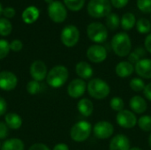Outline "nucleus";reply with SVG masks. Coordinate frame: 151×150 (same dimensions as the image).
<instances>
[{
	"mask_svg": "<svg viewBox=\"0 0 151 150\" xmlns=\"http://www.w3.org/2000/svg\"><path fill=\"white\" fill-rule=\"evenodd\" d=\"M30 74L34 80L41 82L45 80L48 74V69L45 63L41 60L34 61L30 66Z\"/></svg>",
	"mask_w": 151,
	"mask_h": 150,
	"instance_id": "obj_13",
	"label": "nucleus"
},
{
	"mask_svg": "<svg viewBox=\"0 0 151 150\" xmlns=\"http://www.w3.org/2000/svg\"><path fill=\"white\" fill-rule=\"evenodd\" d=\"M24 149L23 141L17 138L6 140L1 146V150H24Z\"/></svg>",
	"mask_w": 151,
	"mask_h": 150,
	"instance_id": "obj_24",
	"label": "nucleus"
},
{
	"mask_svg": "<svg viewBox=\"0 0 151 150\" xmlns=\"http://www.w3.org/2000/svg\"><path fill=\"white\" fill-rule=\"evenodd\" d=\"M69 77L68 69L64 65H56L47 74V84L52 88H59L65 84Z\"/></svg>",
	"mask_w": 151,
	"mask_h": 150,
	"instance_id": "obj_2",
	"label": "nucleus"
},
{
	"mask_svg": "<svg viewBox=\"0 0 151 150\" xmlns=\"http://www.w3.org/2000/svg\"><path fill=\"white\" fill-rule=\"evenodd\" d=\"M134 72V65L128 61H121L115 67L116 74L122 79L130 77Z\"/></svg>",
	"mask_w": 151,
	"mask_h": 150,
	"instance_id": "obj_19",
	"label": "nucleus"
},
{
	"mask_svg": "<svg viewBox=\"0 0 151 150\" xmlns=\"http://www.w3.org/2000/svg\"><path fill=\"white\" fill-rule=\"evenodd\" d=\"M137 7L144 13H151V0H137Z\"/></svg>",
	"mask_w": 151,
	"mask_h": 150,
	"instance_id": "obj_34",
	"label": "nucleus"
},
{
	"mask_svg": "<svg viewBox=\"0 0 151 150\" xmlns=\"http://www.w3.org/2000/svg\"><path fill=\"white\" fill-rule=\"evenodd\" d=\"M110 107L111 108L112 111L119 112L124 110L125 107V103L121 97L119 96H114L111 99L110 101Z\"/></svg>",
	"mask_w": 151,
	"mask_h": 150,
	"instance_id": "obj_30",
	"label": "nucleus"
},
{
	"mask_svg": "<svg viewBox=\"0 0 151 150\" xmlns=\"http://www.w3.org/2000/svg\"><path fill=\"white\" fill-rule=\"evenodd\" d=\"M4 123L10 129L18 130L22 126V118L17 113H7L4 116Z\"/></svg>",
	"mask_w": 151,
	"mask_h": 150,
	"instance_id": "obj_21",
	"label": "nucleus"
},
{
	"mask_svg": "<svg viewBox=\"0 0 151 150\" xmlns=\"http://www.w3.org/2000/svg\"><path fill=\"white\" fill-rule=\"evenodd\" d=\"M75 72L76 74L79 76V78L83 80L91 79L94 74L93 67L88 62L85 61H81L77 63L75 66Z\"/></svg>",
	"mask_w": 151,
	"mask_h": 150,
	"instance_id": "obj_18",
	"label": "nucleus"
},
{
	"mask_svg": "<svg viewBox=\"0 0 151 150\" xmlns=\"http://www.w3.org/2000/svg\"><path fill=\"white\" fill-rule=\"evenodd\" d=\"M17 84L18 78L13 72L10 71L0 72V89L11 91L16 88Z\"/></svg>",
	"mask_w": 151,
	"mask_h": 150,
	"instance_id": "obj_14",
	"label": "nucleus"
},
{
	"mask_svg": "<svg viewBox=\"0 0 151 150\" xmlns=\"http://www.w3.org/2000/svg\"><path fill=\"white\" fill-rule=\"evenodd\" d=\"M6 111H7V103L2 96H0V116L5 114Z\"/></svg>",
	"mask_w": 151,
	"mask_h": 150,
	"instance_id": "obj_41",
	"label": "nucleus"
},
{
	"mask_svg": "<svg viewBox=\"0 0 151 150\" xmlns=\"http://www.w3.org/2000/svg\"><path fill=\"white\" fill-rule=\"evenodd\" d=\"M130 150H142L141 148H139V147H133V148H131Z\"/></svg>",
	"mask_w": 151,
	"mask_h": 150,
	"instance_id": "obj_47",
	"label": "nucleus"
},
{
	"mask_svg": "<svg viewBox=\"0 0 151 150\" xmlns=\"http://www.w3.org/2000/svg\"><path fill=\"white\" fill-rule=\"evenodd\" d=\"M87 35L92 42L102 43L108 38V28L100 22H92L87 27Z\"/></svg>",
	"mask_w": 151,
	"mask_h": 150,
	"instance_id": "obj_6",
	"label": "nucleus"
},
{
	"mask_svg": "<svg viewBox=\"0 0 151 150\" xmlns=\"http://www.w3.org/2000/svg\"><path fill=\"white\" fill-rule=\"evenodd\" d=\"M92 131L93 127L89 122L81 120L72 126L70 130V137L75 142H83L89 138Z\"/></svg>",
	"mask_w": 151,
	"mask_h": 150,
	"instance_id": "obj_4",
	"label": "nucleus"
},
{
	"mask_svg": "<svg viewBox=\"0 0 151 150\" xmlns=\"http://www.w3.org/2000/svg\"><path fill=\"white\" fill-rule=\"evenodd\" d=\"M88 95L96 100H103L106 98L111 93L109 84L100 78L91 79L87 86Z\"/></svg>",
	"mask_w": 151,
	"mask_h": 150,
	"instance_id": "obj_3",
	"label": "nucleus"
},
{
	"mask_svg": "<svg viewBox=\"0 0 151 150\" xmlns=\"http://www.w3.org/2000/svg\"><path fill=\"white\" fill-rule=\"evenodd\" d=\"M0 148H1V144H0Z\"/></svg>",
	"mask_w": 151,
	"mask_h": 150,
	"instance_id": "obj_50",
	"label": "nucleus"
},
{
	"mask_svg": "<svg viewBox=\"0 0 151 150\" xmlns=\"http://www.w3.org/2000/svg\"><path fill=\"white\" fill-rule=\"evenodd\" d=\"M134 51L136 54H138V56H139L141 58L146 55V50H145L144 48H142V47H138V48H136Z\"/></svg>",
	"mask_w": 151,
	"mask_h": 150,
	"instance_id": "obj_44",
	"label": "nucleus"
},
{
	"mask_svg": "<svg viewBox=\"0 0 151 150\" xmlns=\"http://www.w3.org/2000/svg\"><path fill=\"white\" fill-rule=\"evenodd\" d=\"M148 142H149V146H150V149H151V133L150 134V136H149V140H148Z\"/></svg>",
	"mask_w": 151,
	"mask_h": 150,
	"instance_id": "obj_46",
	"label": "nucleus"
},
{
	"mask_svg": "<svg viewBox=\"0 0 151 150\" xmlns=\"http://www.w3.org/2000/svg\"><path fill=\"white\" fill-rule=\"evenodd\" d=\"M110 1H111V5H113L115 8H118V9L127 6V4L129 2V0H110Z\"/></svg>",
	"mask_w": 151,
	"mask_h": 150,
	"instance_id": "obj_37",
	"label": "nucleus"
},
{
	"mask_svg": "<svg viewBox=\"0 0 151 150\" xmlns=\"http://www.w3.org/2000/svg\"><path fill=\"white\" fill-rule=\"evenodd\" d=\"M137 125L142 131L151 133V116H149V115L142 116L138 119Z\"/></svg>",
	"mask_w": 151,
	"mask_h": 150,
	"instance_id": "obj_27",
	"label": "nucleus"
},
{
	"mask_svg": "<svg viewBox=\"0 0 151 150\" xmlns=\"http://www.w3.org/2000/svg\"><path fill=\"white\" fill-rule=\"evenodd\" d=\"M129 87L134 92H143L146 84L142 78H133L129 82Z\"/></svg>",
	"mask_w": 151,
	"mask_h": 150,
	"instance_id": "obj_28",
	"label": "nucleus"
},
{
	"mask_svg": "<svg viewBox=\"0 0 151 150\" xmlns=\"http://www.w3.org/2000/svg\"><path fill=\"white\" fill-rule=\"evenodd\" d=\"M105 22L107 28L111 30H116L120 25V19L118 14L111 12L108 16H106Z\"/></svg>",
	"mask_w": 151,
	"mask_h": 150,
	"instance_id": "obj_26",
	"label": "nucleus"
},
{
	"mask_svg": "<svg viewBox=\"0 0 151 150\" xmlns=\"http://www.w3.org/2000/svg\"><path fill=\"white\" fill-rule=\"evenodd\" d=\"M23 44L22 42L19 40H13L11 43H10V49L11 50L14 51V52H19L22 50Z\"/></svg>",
	"mask_w": 151,
	"mask_h": 150,
	"instance_id": "obj_35",
	"label": "nucleus"
},
{
	"mask_svg": "<svg viewBox=\"0 0 151 150\" xmlns=\"http://www.w3.org/2000/svg\"><path fill=\"white\" fill-rule=\"evenodd\" d=\"M48 13L51 20L56 23H61L65 21L67 17V11L65 6L59 1H54L48 7Z\"/></svg>",
	"mask_w": 151,
	"mask_h": 150,
	"instance_id": "obj_10",
	"label": "nucleus"
},
{
	"mask_svg": "<svg viewBox=\"0 0 151 150\" xmlns=\"http://www.w3.org/2000/svg\"><path fill=\"white\" fill-rule=\"evenodd\" d=\"M93 133L95 137L99 140H106L111 138L114 133V126L111 123L102 120L98 121L93 126Z\"/></svg>",
	"mask_w": 151,
	"mask_h": 150,
	"instance_id": "obj_9",
	"label": "nucleus"
},
{
	"mask_svg": "<svg viewBox=\"0 0 151 150\" xmlns=\"http://www.w3.org/2000/svg\"><path fill=\"white\" fill-rule=\"evenodd\" d=\"M111 45L113 52L120 57H127L131 53L132 42L127 33L120 32L116 34L111 39Z\"/></svg>",
	"mask_w": 151,
	"mask_h": 150,
	"instance_id": "obj_1",
	"label": "nucleus"
},
{
	"mask_svg": "<svg viewBox=\"0 0 151 150\" xmlns=\"http://www.w3.org/2000/svg\"><path fill=\"white\" fill-rule=\"evenodd\" d=\"M137 117L130 110H123L118 112L116 116L117 124L125 129H132L137 125Z\"/></svg>",
	"mask_w": 151,
	"mask_h": 150,
	"instance_id": "obj_8",
	"label": "nucleus"
},
{
	"mask_svg": "<svg viewBox=\"0 0 151 150\" xmlns=\"http://www.w3.org/2000/svg\"><path fill=\"white\" fill-rule=\"evenodd\" d=\"M144 46H145V50L151 53V34H149L147 35V37L145 38V42H144Z\"/></svg>",
	"mask_w": 151,
	"mask_h": 150,
	"instance_id": "obj_43",
	"label": "nucleus"
},
{
	"mask_svg": "<svg viewBox=\"0 0 151 150\" xmlns=\"http://www.w3.org/2000/svg\"><path fill=\"white\" fill-rule=\"evenodd\" d=\"M47 4H50L51 3H53L54 2V0H44Z\"/></svg>",
	"mask_w": 151,
	"mask_h": 150,
	"instance_id": "obj_48",
	"label": "nucleus"
},
{
	"mask_svg": "<svg viewBox=\"0 0 151 150\" xmlns=\"http://www.w3.org/2000/svg\"><path fill=\"white\" fill-rule=\"evenodd\" d=\"M1 14H3V8H2V5L0 4V16H1Z\"/></svg>",
	"mask_w": 151,
	"mask_h": 150,
	"instance_id": "obj_49",
	"label": "nucleus"
},
{
	"mask_svg": "<svg viewBox=\"0 0 151 150\" xmlns=\"http://www.w3.org/2000/svg\"><path fill=\"white\" fill-rule=\"evenodd\" d=\"M64 3L69 10L78 11L83 7L85 0H64Z\"/></svg>",
	"mask_w": 151,
	"mask_h": 150,
	"instance_id": "obj_31",
	"label": "nucleus"
},
{
	"mask_svg": "<svg viewBox=\"0 0 151 150\" xmlns=\"http://www.w3.org/2000/svg\"><path fill=\"white\" fill-rule=\"evenodd\" d=\"M134 72L142 79H151V59L142 58L134 65Z\"/></svg>",
	"mask_w": 151,
	"mask_h": 150,
	"instance_id": "obj_16",
	"label": "nucleus"
},
{
	"mask_svg": "<svg viewBox=\"0 0 151 150\" xmlns=\"http://www.w3.org/2000/svg\"><path fill=\"white\" fill-rule=\"evenodd\" d=\"M128 57H127V61L128 62H130L131 64H133V65H135L138 61H140L142 58L138 56V54H136L134 51H131V53L127 56Z\"/></svg>",
	"mask_w": 151,
	"mask_h": 150,
	"instance_id": "obj_38",
	"label": "nucleus"
},
{
	"mask_svg": "<svg viewBox=\"0 0 151 150\" xmlns=\"http://www.w3.org/2000/svg\"><path fill=\"white\" fill-rule=\"evenodd\" d=\"M136 25V18L135 15L132 12H126L120 19V26L126 30H131Z\"/></svg>",
	"mask_w": 151,
	"mask_h": 150,
	"instance_id": "obj_23",
	"label": "nucleus"
},
{
	"mask_svg": "<svg viewBox=\"0 0 151 150\" xmlns=\"http://www.w3.org/2000/svg\"><path fill=\"white\" fill-rule=\"evenodd\" d=\"M87 83L81 79L73 80L67 87V94L70 97L77 99L81 97L87 90Z\"/></svg>",
	"mask_w": 151,
	"mask_h": 150,
	"instance_id": "obj_12",
	"label": "nucleus"
},
{
	"mask_svg": "<svg viewBox=\"0 0 151 150\" xmlns=\"http://www.w3.org/2000/svg\"><path fill=\"white\" fill-rule=\"evenodd\" d=\"M143 95L147 100L151 102V82L149 83L148 85H146V87L143 90Z\"/></svg>",
	"mask_w": 151,
	"mask_h": 150,
	"instance_id": "obj_42",
	"label": "nucleus"
},
{
	"mask_svg": "<svg viewBox=\"0 0 151 150\" xmlns=\"http://www.w3.org/2000/svg\"><path fill=\"white\" fill-rule=\"evenodd\" d=\"M27 91L30 95H37L41 91V84L39 81L36 80H30L27 85Z\"/></svg>",
	"mask_w": 151,
	"mask_h": 150,
	"instance_id": "obj_32",
	"label": "nucleus"
},
{
	"mask_svg": "<svg viewBox=\"0 0 151 150\" xmlns=\"http://www.w3.org/2000/svg\"><path fill=\"white\" fill-rule=\"evenodd\" d=\"M52 150H69V147L65 143H58L54 146Z\"/></svg>",
	"mask_w": 151,
	"mask_h": 150,
	"instance_id": "obj_45",
	"label": "nucleus"
},
{
	"mask_svg": "<svg viewBox=\"0 0 151 150\" xmlns=\"http://www.w3.org/2000/svg\"><path fill=\"white\" fill-rule=\"evenodd\" d=\"M12 30V23L9 21V19L5 18H1L0 19V35L2 36L9 35Z\"/></svg>",
	"mask_w": 151,
	"mask_h": 150,
	"instance_id": "obj_29",
	"label": "nucleus"
},
{
	"mask_svg": "<svg viewBox=\"0 0 151 150\" xmlns=\"http://www.w3.org/2000/svg\"><path fill=\"white\" fill-rule=\"evenodd\" d=\"M10 50V43L6 40L0 39V59H4V57H6Z\"/></svg>",
	"mask_w": 151,
	"mask_h": 150,
	"instance_id": "obj_33",
	"label": "nucleus"
},
{
	"mask_svg": "<svg viewBox=\"0 0 151 150\" xmlns=\"http://www.w3.org/2000/svg\"><path fill=\"white\" fill-rule=\"evenodd\" d=\"M77 109L80 114L84 117H90L94 111V104L88 98L81 99L77 103Z\"/></svg>",
	"mask_w": 151,
	"mask_h": 150,
	"instance_id": "obj_20",
	"label": "nucleus"
},
{
	"mask_svg": "<svg viewBox=\"0 0 151 150\" xmlns=\"http://www.w3.org/2000/svg\"><path fill=\"white\" fill-rule=\"evenodd\" d=\"M28 150H50L48 146L43 143H35L33 144Z\"/></svg>",
	"mask_w": 151,
	"mask_h": 150,
	"instance_id": "obj_39",
	"label": "nucleus"
},
{
	"mask_svg": "<svg viewBox=\"0 0 151 150\" xmlns=\"http://www.w3.org/2000/svg\"><path fill=\"white\" fill-rule=\"evenodd\" d=\"M60 39L65 46L72 48L75 46L80 40V31L75 26L68 25L63 28L60 34Z\"/></svg>",
	"mask_w": 151,
	"mask_h": 150,
	"instance_id": "obj_7",
	"label": "nucleus"
},
{
	"mask_svg": "<svg viewBox=\"0 0 151 150\" xmlns=\"http://www.w3.org/2000/svg\"><path fill=\"white\" fill-rule=\"evenodd\" d=\"M86 55L90 62L100 64L107 58V50L104 46L100 44H94L87 50Z\"/></svg>",
	"mask_w": 151,
	"mask_h": 150,
	"instance_id": "obj_11",
	"label": "nucleus"
},
{
	"mask_svg": "<svg viewBox=\"0 0 151 150\" xmlns=\"http://www.w3.org/2000/svg\"><path fill=\"white\" fill-rule=\"evenodd\" d=\"M39 18V10L35 6L26 8L22 13V19L27 24H32Z\"/></svg>",
	"mask_w": 151,
	"mask_h": 150,
	"instance_id": "obj_22",
	"label": "nucleus"
},
{
	"mask_svg": "<svg viewBox=\"0 0 151 150\" xmlns=\"http://www.w3.org/2000/svg\"><path fill=\"white\" fill-rule=\"evenodd\" d=\"M88 13L96 19L108 16L111 11L110 0H90L88 4Z\"/></svg>",
	"mask_w": 151,
	"mask_h": 150,
	"instance_id": "obj_5",
	"label": "nucleus"
},
{
	"mask_svg": "<svg viewBox=\"0 0 151 150\" xmlns=\"http://www.w3.org/2000/svg\"><path fill=\"white\" fill-rule=\"evenodd\" d=\"M3 14L4 15L5 18L11 19L15 15V10L12 7H7V8L3 10Z\"/></svg>",
	"mask_w": 151,
	"mask_h": 150,
	"instance_id": "obj_40",
	"label": "nucleus"
},
{
	"mask_svg": "<svg viewBox=\"0 0 151 150\" xmlns=\"http://www.w3.org/2000/svg\"><path fill=\"white\" fill-rule=\"evenodd\" d=\"M129 107L131 111L134 114H142L148 109V104L146 100L141 95H134L129 101Z\"/></svg>",
	"mask_w": 151,
	"mask_h": 150,
	"instance_id": "obj_17",
	"label": "nucleus"
},
{
	"mask_svg": "<svg viewBox=\"0 0 151 150\" xmlns=\"http://www.w3.org/2000/svg\"><path fill=\"white\" fill-rule=\"evenodd\" d=\"M130 140L124 134H117L113 136L109 144L110 150H130Z\"/></svg>",
	"mask_w": 151,
	"mask_h": 150,
	"instance_id": "obj_15",
	"label": "nucleus"
},
{
	"mask_svg": "<svg viewBox=\"0 0 151 150\" xmlns=\"http://www.w3.org/2000/svg\"><path fill=\"white\" fill-rule=\"evenodd\" d=\"M136 29L137 31L142 34H149L151 31V22L145 18H141L136 21Z\"/></svg>",
	"mask_w": 151,
	"mask_h": 150,
	"instance_id": "obj_25",
	"label": "nucleus"
},
{
	"mask_svg": "<svg viewBox=\"0 0 151 150\" xmlns=\"http://www.w3.org/2000/svg\"><path fill=\"white\" fill-rule=\"evenodd\" d=\"M8 129L5 123L0 122V140H4L8 136Z\"/></svg>",
	"mask_w": 151,
	"mask_h": 150,
	"instance_id": "obj_36",
	"label": "nucleus"
}]
</instances>
